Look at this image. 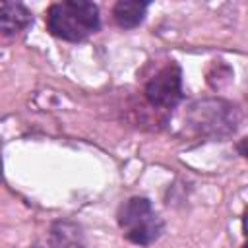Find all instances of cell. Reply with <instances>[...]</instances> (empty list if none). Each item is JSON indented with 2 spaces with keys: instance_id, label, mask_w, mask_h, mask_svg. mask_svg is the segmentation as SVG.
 <instances>
[{
  "instance_id": "6da1fadb",
  "label": "cell",
  "mask_w": 248,
  "mask_h": 248,
  "mask_svg": "<svg viewBox=\"0 0 248 248\" xmlns=\"http://www.w3.org/2000/svg\"><path fill=\"white\" fill-rule=\"evenodd\" d=\"M184 120L188 130L202 140H225L238 130L242 110L225 99H198L188 105Z\"/></svg>"
},
{
  "instance_id": "7a4b0ae2",
  "label": "cell",
  "mask_w": 248,
  "mask_h": 248,
  "mask_svg": "<svg viewBox=\"0 0 248 248\" xmlns=\"http://www.w3.org/2000/svg\"><path fill=\"white\" fill-rule=\"evenodd\" d=\"M101 29L99 6L87 0L54 2L46 10V31L62 41L79 43Z\"/></svg>"
},
{
  "instance_id": "3957f363",
  "label": "cell",
  "mask_w": 248,
  "mask_h": 248,
  "mask_svg": "<svg viewBox=\"0 0 248 248\" xmlns=\"http://www.w3.org/2000/svg\"><path fill=\"white\" fill-rule=\"evenodd\" d=\"M116 221L124 238L138 246H149L165 232V221L145 196H132L122 202L116 211Z\"/></svg>"
},
{
  "instance_id": "277c9868",
  "label": "cell",
  "mask_w": 248,
  "mask_h": 248,
  "mask_svg": "<svg viewBox=\"0 0 248 248\" xmlns=\"http://www.w3.org/2000/svg\"><path fill=\"white\" fill-rule=\"evenodd\" d=\"M143 95L147 103L155 108H174L184 99L182 89V68L170 60L159 68L145 83Z\"/></svg>"
},
{
  "instance_id": "5b68a950",
  "label": "cell",
  "mask_w": 248,
  "mask_h": 248,
  "mask_svg": "<svg viewBox=\"0 0 248 248\" xmlns=\"http://www.w3.org/2000/svg\"><path fill=\"white\" fill-rule=\"evenodd\" d=\"M33 23L31 10L21 2H0V35L16 37Z\"/></svg>"
},
{
  "instance_id": "8992f818",
  "label": "cell",
  "mask_w": 248,
  "mask_h": 248,
  "mask_svg": "<svg viewBox=\"0 0 248 248\" xmlns=\"http://www.w3.org/2000/svg\"><path fill=\"white\" fill-rule=\"evenodd\" d=\"M149 4L147 2H132V0H118L112 8V19L122 29H134L138 27L147 14Z\"/></svg>"
},
{
  "instance_id": "52a82bcc",
  "label": "cell",
  "mask_w": 248,
  "mask_h": 248,
  "mask_svg": "<svg viewBox=\"0 0 248 248\" xmlns=\"http://www.w3.org/2000/svg\"><path fill=\"white\" fill-rule=\"evenodd\" d=\"M50 246L52 248H83L79 227L70 221L54 223L50 231Z\"/></svg>"
},
{
  "instance_id": "ba28073f",
  "label": "cell",
  "mask_w": 248,
  "mask_h": 248,
  "mask_svg": "<svg viewBox=\"0 0 248 248\" xmlns=\"http://www.w3.org/2000/svg\"><path fill=\"white\" fill-rule=\"evenodd\" d=\"M244 143H246V140H240V143H238V151H240V155H242V157H246V151H244Z\"/></svg>"
},
{
  "instance_id": "9c48e42d",
  "label": "cell",
  "mask_w": 248,
  "mask_h": 248,
  "mask_svg": "<svg viewBox=\"0 0 248 248\" xmlns=\"http://www.w3.org/2000/svg\"><path fill=\"white\" fill-rule=\"evenodd\" d=\"M33 248H43V246H33Z\"/></svg>"
},
{
  "instance_id": "30bf717a",
  "label": "cell",
  "mask_w": 248,
  "mask_h": 248,
  "mask_svg": "<svg viewBox=\"0 0 248 248\" xmlns=\"http://www.w3.org/2000/svg\"><path fill=\"white\" fill-rule=\"evenodd\" d=\"M242 248H244V246H242Z\"/></svg>"
}]
</instances>
